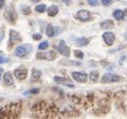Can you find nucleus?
<instances>
[{"instance_id":"30","label":"nucleus","mask_w":127,"mask_h":119,"mask_svg":"<svg viewBox=\"0 0 127 119\" xmlns=\"http://www.w3.org/2000/svg\"><path fill=\"white\" fill-rule=\"evenodd\" d=\"M5 4V0H0V9H1Z\"/></svg>"},{"instance_id":"15","label":"nucleus","mask_w":127,"mask_h":119,"mask_svg":"<svg viewBox=\"0 0 127 119\" xmlns=\"http://www.w3.org/2000/svg\"><path fill=\"white\" fill-rule=\"evenodd\" d=\"M41 77V72L37 69H33L32 70V78H31V80H32L33 82H36L40 79Z\"/></svg>"},{"instance_id":"22","label":"nucleus","mask_w":127,"mask_h":119,"mask_svg":"<svg viewBox=\"0 0 127 119\" xmlns=\"http://www.w3.org/2000/svg\"><path fill=\"white\" fill-rule=\"evenodd\" d=\"M35 10H36L37 12H39V13H42V12H44V11L46 10V6H45L44 4L37 5V6L35 7Z\"/></svg>"},{"instance_id":"7","label":"nucleus","mask_w":127,"mask_h":119,"mask_svg":"<svg viewBox=\"0 0 127 119\" xmlns=\"http://www.w3.org/2000/svg\"><path fill=\"white\" fill-rule=\"evenodd\" d=\"M21 40H22V38H21V36H20V34L18 32L13 31V30L10 31V36H9V46L10 47L12 45H14L15 43L20 42Z\"/></svg>"},{"instance_id":"20","label":"nucleus","mask_w":127,"mask_h":119,"mask_svg":"<svg viewBox=\"0 0 127 119\" xmlns=\"http://www.w3.org/2000/svg\"><path fill=\"white\" fill-rule=\"evenodd\" d=\"M88 39L85 38V37H81V38H78L76 39V44L79 45V46H84V45H87L88 44Z\"/></svg>"},{"instance_id":"9","label":"nucleus","mask_w":127,"mask_h":119,"mask_svg":"<svg viewBox=\"0 0 127 119\" xmlns=\"http://www.w3.org/2000/svg\"><path fill=\"white\" fill-rule=\"evenodd\" d=\"M54 80H55V82L60 83V84H63V85H65V86L74 87L73 82H72L70 79H68V78H63V77H58V76H56V77L54 78Z\"/></svg>"},{"instance_id":"28","label":"nucleus","mask_w":127,"mask_h":119,"mask_svg":"<svg viewBox=\"0 0 127 119\" xmlns=\"http://www.w3.org/2000/svg\"><path fill=\"white\" fill-rule=\"evenodd\" d=\"M38 92H39V89H37V88L31 89L30 91H28V93H31V94H36V93H38Z\"/></svg>"},{"instance_id":"12","label":"nucleus","mask_w":127,"mask_h":119,"mask_svg":"<svg viewBox=\"0 0 127 119\" xmlns=\"http://www.w3.org/2000/svg\"><path fill=\"white\" fill-rule=\"evenodd\" d=\"M103 39L105 41V43L107 45H112L113 42H114V39H115V36L112 32H105L103 34Z\"/></svg>"},{"instance_id":"8","label":"nucleus","mask_w":127,"mask_h":119,"mask_svg":"<svg viewBox=\"0 0 127 119\" xmlns=\"http://www.w3.org/2000/svg\"><path fill=\"white\" fill-rule=\"evenodd\" d=\"M120 80V77L115 74H105L101 78L102 83H109V82H117Z\"/></svg>"},{"instance_id":"25","label":"nucleus","mask_w":127,"mask_h":119,"mask_svg":"<svg viewBox=\"0 0 127 119\" xmlns=\"http://www.w3.org/2000/svg\"><path fill=\"white\" fill-rule=\"evenodd\" d=\"M88 3L92 6H97L99 4V1L98 0H88Z\"/></svg>"},{"instance_id":"17","label":"nucleus","mask_w":127,"mask_h":119,"mask_svg":"<svg viewBox=\"0 0 127 119\" xmlns=\"http://www.w3.org/2000/svg\"><path fill=\"white\" fill-rule=\"evenodd\" d=\"M58 13V7L55 5H51L48 8V15L49 16H55Z\"/></svg>"},{"instance_id":"10","label":"nucleus","mask_w":127,"mask_h":119,"mask_svg":"<svg viewBox=\"0 0 127 119\" xmlns=\"http://www.w3.org/2000/svg\"><path fill=\"white\" fill-rule=\"evenodd\" d=\"M14 75L16 76L17 79L23 80L27 76V69H25V68H18V69H16L14 71Z\"/></svg>"},{"instance_id":"21","label":"nucleus","mask_w":127,"mask_h":119,"mask_svg":"<svg viewBox=\"0 0 127 119\" xmlns=\"http://www.w3.org/2000/svg\"><path fill=\"white\" fill-rule=\"evenodd\" d=\"M98 72L97 71H92L91 73H90V79L92 80V81H94V82H96L97 80H98Z\"/></svg>"},{"instance_id":"32","label":"nucleus","mask_w":127,"mask_h":119,"mask_svg":"<svg viewBox=\"0 0 127 119\" xmlns=\"http://www.w3.org/2000/svg\"><path fill=\"white\" fill-rule=\"evenodd\" d=\"M124 14H125V15H127V8L125 9V11H124Z\"/></svg>"},{"instance_id":"26","label":"nucleus","mask_w":127,"mask_h":119,"mask_svg":"<svg viewBox=\"0 0 127 119\" xmlns=\"http://www.w3.org/2000/svg\"><path fill=\"white\" fill-rule=\"evenodd\" d=\"M112 3V0H102V4L104 6H109Z\"/></svg>"},{"instance_id":"13","label":"nucleus","mask_w":127,"mask_h":119,"mask_svg":"<svg viewBox=\"0 0 127 119\" xmlns=\"http://www.w3.org/2000/svg\"><path fill=\"white\" fill-rule=\"evenodd\" d=\"M72 76L78 82H85L86 79H87V74L83 73V72H73Z\"/></svg>"},{"instance_id":"4","label":"nucleus","mask_w":127,"mask_h":119,"mask_svg":"<svg viewBox=\"0 0 127 119\" xmlns=\"http://www.w3.org/2000/svg\"><path fill=\"white\" fill-rule=\"evenodd\" d=\"M56 48H57V50H58L62 55H64V56H69V54H70V50H69V47L65 44V41H64V40H61Z\"/></svg>"},{"instance_id":"14","label":"nucleus","mask_w":127,"mask_h":119,"mask_svg":"<svg viewBox=\"0 0 127 119\" xmlns=\"http://www.w3.org/2000/svg\"><path fill=\"white\" fill-rule=\"evenodd\" d=\"M4 83L6 85H8V86L13 84V77H12L10 72H6L5 73V75H4Z\"/></svg>"},{"instance_id":"23","label":"nucleus","mask_w":127,"mask_h":119,"mask_svg":"<svg viewBox=\"0 0 127 119\" xmlns=\"http://www.w3.org/2000/svg\"><path fill=\"white\" fill-rule=\"evenodd\" d=\"M47 47H48V42H47V41H43V42L40 43L39 46H38V48H39L40 50H44V49H46Z\"/></svg>"},{"instance_id":"6","label":"nucleus","mask_w":127,"mask_h":119,"mask_svg":"<svg viewBox=\"0 0 127 119\" xmlns=\"http://www.w3.org/2000/svg\"><path fill=\"white\" fill-rule=\"evenodd\" d=\"M31 47L28 46V45H25V46H18L16 49H15V55L18 56V57H24L28 54V52L30 51Z\"/></svg>"},{"instance_id":"16","label":"nucleus","mask_w":127,"mask_h":119,"mask_svg":"<svg viewBox=\"0 0 127 119\" xmlns=\"http://www.w3.org/2000/svg\"><path fill=\"white\" fill-rule=\"evenodd\" d=\"M46 34L49 36V37H52L55 35V28L51 25V24H48L47 25V28H46Z\"/></svg>"},{"instance_id":"11","label":"nucleus","mask_w":127,"mask_h":119,"mask_svg":"<svg viewBox=\"0 0 127 119\" xmlns=\"http://www.w3.org/2000/svg\"><path fill=\"white\" fill-rule=\"evenodd\" d=\"M76 17L81 21H87L90 19V13L87 10H80L77 12Z\"/></svg>"},{"instance_id":"31","label":"nucleus","mask_w":127,"mask_h":119,"mask_svg":"<svg viewBox=\"0 0 127 119\" xmlns=\"http://www.w3.org/2000/svg\"><path fill=\"white\" fill-rule=\"evenodd\" d=\"M3 39V31L0 30V41H1Z\"/></svg>"},{"instance_id":"5","label":"nucleus","mask_w":127,"mask_h":119,"mask_svg":"<svg viewBox=\"0 0 127 119\" xmlns=\"http://www.w3.org/2000/svg\"><path fill=\"white\" fill-rule=\"evenodd\" d=\"M37 58L39 59H45V60H53L56 57V53L54 51H48V52H39L37 53Z\"/></svg>"},{"instance_id":"1","label":"nucleus","mask_w":127,"mask_h":119,"mask_svg":"<svg viewBox=\"0 0 127 119\" xmlns=\"http://www.w3.org/2000/svg\"><path fill=\"white\" fill-rule=\"evenodd\" d=\"M33 111L35 113V117L38 118H50L54 117V115L57 112L56 107L48 105L46 102H39L36 104V106L33 108Z\"/></svg>"},{"instance_id":"24","label":"nucleus","mask_w":127,"mask_h":119,"mask_svg":"<svg viewBox=\"0 0 127 119\" xmlns=\"http://www.w3.org/2000/svg\"><path fill=\"white\" fill-rule=\"evenodd\" d=\"M7 61H8V58L5 57L1 52H0V64H1V63H5Z\"/></svg>"},{"instance_id":"19","label":"nucleus","mask_w":127,"mask_h":119,"mask_svg":"<svg viewBox=\"0 0 127 119\" xmlns=\"http://www.w3.org/2000/svg\"><path fill=\"white\" fill-rule=\"evenodd\" d=\"M113 16H114L115 19L121 20V19H123V17H124V12L121 11V10H115L114 13H113Z\"/></svg>"},{"instance_id":"33","label":"nucleus","mask_w":127,"mask_h":119,"mask_svg":"<svg viewBox=\"0 0 127 119\" xmlns=\"http://www.w3.org/2000/svg\"><path fill=\"white\" fill-rule=\"evenodd\" d=\"M2 72H3V70H2L1 68H0V76H1V73H2Z\"/></svg>"},{"instance_id":"27","label":"nucleus","mask_w":127,"mask_h":119,"mask_svg":"<svg viewBox=\"0 0 127 119\" xmlns=\"http://www.w3.org/2000/svg\"><path fill=\"white\" fill-rule=\"evenodd\" d=\"M75 56L78 57V58H83V53L81 51H79V50H76L75 51Z\"/></svg>"},{"instance_id":"34","label":"nucleus","mask_w":127,"mask_h":119,"mask_svg":"<svg viewBox=\"0 0 127 119\" xmlns=\"http://www.w3.org/2000/svg\"><path fill=\"white\" fill-rule=\"evenodd\" d=\"M32 1H33V2H38L39 0H32Z\"/></svg>"},{"instance_id":"3","label":"nucleus","mask_w":127,"mask_h":119,"mask_svg":"<svg viewBox=\"0 0 127 119\" xmlns=\"http://www.w3.org/2000/svg\"><path fill=\"white\" fill-rule=\"evenodd\" d=\"M4 16L5 18L10 21V22H14L17 18V14L15 12V9L13 7H8L5 9V12H4Z\"/></svg>"},{"instance_id":"2","label":"nucleus","mask_w":127,"mask_h":119,"mask_svg":"<svg viewBox=\"0 0 127 119\" xmlns=\"http://www.w3.org/2000/svg\"><path fill=\"white\" fill-rule=\"evenodd\" d=\"M21 111V103H10L0 109V118H17Z\"/></svg>"},{"instance_id":"29","label":"nucleus","mask_w":127,"mask_h":119,"mask_svg":"<svg viewBox=\"0 0 127 119\" xmlns=\"http://www.w3.org/2000/svg\"><path fill=\"white\" fill-rule=\"evenodd\" d=\"M41 35L40 34H33V39H35V40H39V39H41Z\"/></svg>"},{"instance_id":"18","label":"nucleus","mask_w":127,"mask_h":119,"mask_svg":"<svg viewBox=\"0 0 127 119\" xmlns=\"http://www.w3.org/2000/svg\"><path fill=\"white\" fill-rule=\"evenodd\" d=\"M113 21L112 20H106L104 22L101 23V28L103 29H108V28H112L113 27Z\"/></svg>"}]
</instances>
